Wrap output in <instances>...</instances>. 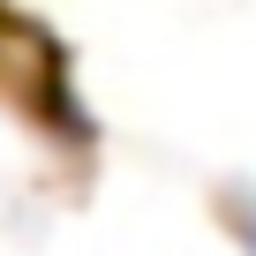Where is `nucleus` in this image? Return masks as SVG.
Listing matches in <instances>:
<instances>
[{
	"label": "nucleus",
	"instance_id": "nucleus-1",
	"mask_svg": "<svg viewBox=\"0 0 256 256\" xmlns=\"http://www.w3.org/2000/svg\"><path fill=\"white\" fill-rule=\"evenodd\" d=\"M234 226H241V248L256 256V196H241V204H234Z\"/></svg>",
	"mask_w": 256,
	"mask_h": 256
}]
</instances>
